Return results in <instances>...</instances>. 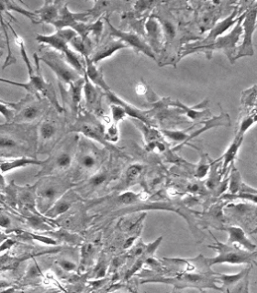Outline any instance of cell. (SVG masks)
<instances>
[{
    "label": "cell",
    "mask_w": 257,
    "mask_h": 293,
    "mask_svg": "<svg viewBox=\"0 0 257 293\" xmlns=\"http://www.w3.org/2000/svg\"><path fill=\"white\" fill-rule=\"evenodd\" d=\"M8 26L10 27L12 33L15 36L16 39V43H18V45L20 49V53H21V57L23 60L27 69H28V74H29V84L30 86L33 87L34 93L36 96H39V95H43V97L47 98L49 102L53 104V107L59 111L60 113L63 112V108L59 104V101L57 99V95H56V92L53 87L52 83H48L44 80L42 71H41V67H40V60H39V56L37 53H34V60H35V64H36V69H34L31 62L29 61V56L26 52L25 49V45H24V42L22 39L19 37V35L14 31V28H12V26L10 23H8Z\"/></svg>",
    "instance_id": "1"
},
{
    "label": "cell",
    "mask_w": 257,
    "mask_h": 293,
    "mask_svg": "<svg viewBox=\"0 0 257 293\" xmlns=\"http://www.w3.org/2000/svg\"><path fill=\"white\" fill-rule=\"evenodd\" d=\"M76 35V31L72 28H62L51 35L38 34L36 36V41L40 44H46L53 48L54 51L61 52L67 63L79 75L84 76L86 74L85 59L69 48L72 39L75 38Z\"/></svg>",
    "instance_id": "2"
},
{
    "label": "cell",
    "mask_w": 257,
    "mask_h": 293,
    "mask_svg": "<svg viewBox=\"0 0 257 293\" xmlns=\"http://www.w3.org/2000/svg\"><path fill=\"white\" fill-rule=\"evenodd\" d=\"M244 12L243 15L240 16L237 23L234 25V28L229 32L228 34L219 37L210 46L206 47H191L185 45L180 50V56L179 59H182L183 57L197 53V52H203L206 55H208L209 52H214V51H219L223 52L224 54L227 56L229 61L234 63V56L236 53L237 49V43L241 36L243 35V28H242V22H243Z\"/></svg>",
    "instance_id": "3"
},
{
    "label": "cell",
    "mask_w": 257,
    "mask_h": 293,
    "mask_svg": "<svg viewBox=\"0 0 257 293\" xmlns=\"http://www.w3.org/2000/svg\"><path fill=\"white\" fill-rule=\"evenodd\" d=\"M214 245L209 246L218 252V255L214 258L206 259L207 264L211 268L217 264H231V265H241V264H252L255 263L256 252H249L243 248L230 244H224L215 238Z\"/></svg>",
    "instance_id": "4"
},
{
    "label": "cell",
    "mask_w": 257,
    "mask_h": 293,
    "mask_svg": "<svg viewBox=\"0 0 257 293\" xmlns=\"http://www.w3.org/2000/svg\"><path fill=\"white\" fill-rule=\"evenodd\" d=\"M73 186L70 181L57 178L46 179L45 181L43 180V184L39 181L36 189V206L39 213L43 215Z\"/></svg>",
    "instance_id": "5"
},
{
    "label": "cell",
    "mask_w": 257,
    "mask_h": 293,
    "mask_svg": "<svg viewBox=\"0 0 257 293\" xmlns=\"http://www.w3.org/2000/svg\"><path fill=\"white\" fill-rule=\"evenodd\" d=\"M215 273L211 270L210 272H184L175 278H153L143 282H163L174 285L176 288H213L219 289L216 286L218 282L215 278Z\"/></svg>",
    "instance_id": "6"
},
{
    "label": "cell",
    "mask_w": 257,
    "mask_h": 293,
    "mask_svg": "<svg viewBox=\"0 0 257 293\" xmlns=\"http://www.w3.org/2000/svg\"><path fill=\"white\" fill-rule=\"evenodd\" d=\"M39 60L40 62L45 63L54 72L59 81V86L68 87L83 77L76 70H74L67 63L63 56L57 53L56 51H45L41 56H39Z\"/></svg>",
    "instance_id": "7"
},
{
    "label": "cell",
    "mask_w": 257,
    "mask_h": 293,
    "mask_svg": "<svg viewBox=\"0 0 257 293\" xmlns=\"http://www.w3.org/2000/svg\"><path fill=\"white\" fill-rule=\"evenodd\" d=\"M157 8V11L151 16L156 18L161 23L165 39V48L163 52L167 54L173 48L178 50L180 44V29L176 18L169 10L166 9V7Z\"/></svg>",
    "instance_id": "8"
},
{
    "label": "cell",
    "mask_w": 257,
    "mask_h": 293,
    "mask_svg": "<svg viewBox=\"0 0 257 293\" xmlns=\"http://www.w3.org/2000/svg\"><path fill=\"white\" fill-rule=\"evenodd\" d=\"M78 138V137H77ZM69 140L67 146H62L58 151L55 155L51 159L44 161L43 170L40 171L38 175L46 176L53 174L54 172H61L71 168L76 156V145L78 140Z\"/></svg>",
    "instance_id": "9"
},
{
    "label": "cell",
    "mask_w": 257,
    "mask_h": 293,
    "mask_svg": "<svg viewBox=\"0 0 257 293\" xmlns=\"http://www.w3.org/2000/svg\"><path fill=\"white\" fill-rule=\"evenodd\" d=\"M71 131L81 133L85 137L99 142L110 151L119 152V150L115 149L114 146L106 140L105 129L103 125L89 115L82 116L77 119Z\"/></svg>",
    "instance_id": "10"
},
{
    "label": "cell",
    "mask_w": 257,
    "mask_h": 293,
    "mask_svg": "<svg viewBox=\"0 0 257 293\" xmlns=\"http://www.w3.org/2000/svg\"><path fill=\"white\" fill-rule=\"evenodd\" d=\"M256 6L248 9L244 12L242 28H243V41L241 45L236 49V53L234 56V61L243 57L252 56L253 55V44L252 38L256 28Z\"/></svg>",
    "instance_id": "11"
},
{
    "label": "cell",
    "mask_w": 257,
    "mask_h": 293,
    "mask_svg": "<svg viewBox=\"0 0 257 293\" xmlns=\"http://www.w3.org/2000/svg\"><path fill=\"white\" fill-rule=\"evenodd\" d=\"M103 19L105 20L106 23L108 24V28L110 30V36L111 38L120 40L128 47L134 48L136 52H142L144 55L150 57L154 61L157 60V57L155 56V54L152 52L151 48L149 47L146 42L143 38H141L139 35L134 32L122 31L119 28H116L110 22V16H104Z\"/></svg>",
    "instance_id": "12"
},
{
    "label": "cell",
    "mask_w": 257,
    "mask_h": 293,
    "mask_svg": "<svg viewBox=\"0 0 257 293\" xmlns=\"http://www.w3.org/2000/svg\"><path fill=\"white\" fill-rule=\"evenodd\" d=\"M75 161L78 169L89 174H94L100 170L102 163V154L93 146H79V150L76 152Z\"/></svg>",
    "instance_id": "13"
},
{
    "label": "cell",
    "mask_w": 257,
    "mask_h": 293,
    "mask_svg": "<svg viewBox=\"0 0 257 293\" xmlns=\"http://www.w3.org/2000/svg\"><path fill=\"white\" fill-rule=\"evenodd\" d=\"M241 15H238L237 8L233 11V13L230 15L227 18L222 19L217 24H215L212 28L210 29L208 36L204 39H200L196 43H188L186 44L187 46L191 47H206L210 46L214 43L217 39L219 38L220 35L225 33L229 28L234 27L235 24L237 23L239 18Z\"/></svg>",
    "instance_id": "14"
},
{
    "label": "cell",
    "mask_w": 257,
    "mask_h": 293,
    "mask_svg": "<svg viewBox=\"0 0 257 293\" xmlns=\"http://www.w3.org/2000/svg\"><path fill=\"white\" fill-rule=\"evenodd\" d=\"M144 28L146 31L145 42L155 56L161 55L165 48V39L160 21L156 18L150 16L145 22Z\"/></svg>",
    "instance_id": "15"
},
{
    "label": "cell",
    "mask_w": 257,
    "mask_h": 293,
    "mask_svg": "<svg viewBox=\"0 0 257 293\" xmlns=\"http://www.w3.org/2000/svg\"><path fill=\"white\" fill-rule=\"evenodd\" d=\"M80 200H81L80 196L76 194L75 190L71 188L68 190L66 194H62V196L53 203V206L43 214V216L51 218V219L58 217L68 212L69 209Z\"/></svg>",
    "instance_id": "16"
},
{
    "label": "cell",
    "mask_w": 257,
    "mask_h": 293,
    "mask_svg": "<svg viewBox=\"0 0 257 293\" xmlns=\"http://www.w3.org/2000/svg\"><path fill=\"white\" fill-rule=\"evenodd\" d=\"M68 3L65 2L62 6L59 17L56 22L53 26L56 28V30L62 28H71L75 24L78 22H88L90 20L89 15L86 12H72L68 9Z\"/></svg>",
    "instance_id": "17"
},
{
    "label": "cell",
    "mask_w": 257,
    "mask_h": 293,
    "mask_svg": "<svg viewBox=\"0 0 257 293\" xmlns=\"http://www.w3.org/2000/svg\"><path fill=\"white\" fill-rule=\"evenodd\" d=\"M133 3L130 2H121V1H94V5L92 9L87 10L91 20L94 22L100 19V16L106 14L110 16L112 12L126 10V8H131Z\"/></svg>",
    "instance_id": "18"
},
{
    "label": "cell",
    "mask_w": 257,
    "mask_h": 293,
    "mask_svg": "<svg viewBox=\"0 0 257 293\" xmlns=\"http://www.w3.org/2000/svg\"><path fill=\"white\" fill-rule=\"evenodd\" d=\"M84 84H85V77L83 76L79 80L69 85L67 90L62 86H60L62 98L63 99L67 98V103L70 107L73 116L75 117L76 114L78 113L79 104L82 99V91H83Z\"/></svg>",
    "instance_id": "19"
},
{
    "label": "cell",
    "mask_w": 257,
    "mask_h": 293,
    "mask_svg": "<svg viewBox=\"0 0 257 293\" xmlns=\"http://www.w3.org/2000/svg\"><path fill=\"white\" fill-rule=\"evenodd\" d=\"M125 48H128V46L123 42H121L120 40L111 38V40L107 41L105 43H103L102 45L97 48L93 53L91 54L89 59L94 64H97L101 61L112 56L115 52L125 49Z\"/></svg>",
    "instance_id": "20"
},
{
    "label": "cell",
    "mask_w": 257,
    "mask_h": 293,
    "mask_svg": "<svg viewBox=\"0 0 257 293\" xmlns=\"http://www.w3.org/2000/svg\"><path fill=\"white\" fill-rule=\"evenodd\" d=\"M65 2L61 1H44L43 7L35 10L34 13L37 16V24H53L56 22L59 12Z\"/></svg>",
    "instance_id": "21"
},
{
    "label": "cell",
    "mask_w": 257,
    "mask_h": 293,
    "mask_svg": "<svg viewBox=\"0 0 257 293\" xmlns=\"http://www.w3.org/2000/svg\"><path fill=\"white\" fill-rule=\"evenodd\" d=\"M229 235L228 243L230 245L237 246L249 252H256V246L248 238L246 233L239 227H221Z\"/></svg>",
    "instance_id": "22"
},
{
    "label": "cell",
    "mask_w": 257,
    "mask_h": 293,
    "mask_svg": "<svg viewBox=\"0 0 257 293\" xmlns=\"http://www.w3.org/2000/svg\"><path fill=\"white\" fill-rule=\"evenodd\" d=\"M84 77H85V84H84L83 91H84V95L86 98L87 108L95 113H100L102 111L101 98L104 92L99 87H97L95 85H93L90 81L86 78V76H84Z\"/></svg>",
    "instance_id": "23"
},
{
    "label": "cell",
    "mask_w": 257,
    "mask_h": 293,
    "mask_svg": "<svg viewBox=\"0 0 257 293\" xmlns=\"http://www.w3.org/2000/svg\"><path fill=\"white\" fill-rule=\"evenodd\" d=\"M104 95H106L107 100H108V102L110 104H116V105L121 106L124 109V111L127 114L128 117L134 118L136 120H139V121H141L143 123L146 124L148 126L151 125L149 119H147V117L144 115L143 112H142L141 110H139L138 108L134 107V105L125 102L121 98H119V96L116 95L115 93H113L112 91L110 90L106 92V93H104Z\"/></svg>",
    "instance_id": "24"
},
{
    "label": "cell",
    "mask_w": 257,
    "mask_h": 293,
    "mask_svg": "<svg viewBox=\"0 0 257 293\" xmlns=\"http://www.w3.org/2000/svg\"><path fill=\"white\" fill-rule=\"evenodd\" d=\"M104 22L102 19H100L95 20L94 22H78V23L75 24L72 29L74 31H76V33L81 37L83 40H87L89 39V34H93L95 36V40H97V43L101 39L102 33H103V28H104Z\"/></svg>",
    "instance_id": "25"
},
{
    "label": "cell",
    "mask_w": 257,
    "mask_h": 293,
    "mask_svg": "<svg viewBox=\"0 0 257 293\" xmlns=\"http://www.w3.org/2000/svg\"><path fill=\"white\" fill-rule=\"evenodd\" d=\"M250 269L241 270L239 273L235 275L219 274L215 273V278L218 280V282L222 284V288H220L221 291H231L232 288L238 287L239 285L248 283V275H249Z\"/></svg>",
    "instance_id": "26"
},
{
    "label": "cell",
    "mask_w": 257,
    "mask_h": 293,
    "mask_svg": "<svg viewBox=\"0 0 257 293\" xmlns=\"http://www.w3.org/2000/svg\"><path fill=\"white\" fill-rule=\"evenodd\" d=\"M85 62H86V74H85V76H86V78L90 81L93 85L100 88L104 93L111 90L110 85L106 83L102 69L101 68L100 69L97 68L95 64L91 62L89 58H86Z\"/></svg>",
    "instance_id": "27"
},
{
    "label": "cell",
    "mask_w": 257,
    "mask_h": 293,
    "mask_svg": "<svg viewBox=\"0 0 257 293\" xmlns=\"http://www.w3.org/2000/svg\"><path fill=\"white\" fill-rule=\"evenodd\" d=\"M59 133V126L56 122L46 119L40 124L38 128V139L40 145L49 144L55 140Z\"/></svg>",
    "instance_id": "28"
},
{
    "label": "cell",
    "mask_w": 257,
    "mask_h": 293,
    "mask_svg": "<svg viewBox=\"0 0 257 293\" xmlns=\"http://www.w3.org/2000/svg\"><path fill=\"white\" fill-rule=\"evenodd\" d=\"M43 109L39 104H29L26 105L21 109H19V112L15 114L14 118L11 121V124L29 123L33 122L35 119L40 118L42 115Z\"/></svg>",
    "instance_id": "29"
},
{
    "label": "cell",
    "mask_w": 257,
    "mask_h": 293,
    "mask_svg": "<svg viewBox=\"0 0 257 293\" xmlns=\"http://www.w3.org/2000/svg\"><path fill=\"white\" fill-rule=\"evenodd\" d=\"M44 161H40L38 159L19 157L10 161H3L0 163V171L2 173L10 172L11 170H17L19 168H24L29 165L43 166Z\"/></svg>",
    "instance_id": "30"
},
{
    "label": "cell",
    "mask_w": 257,
    "mask_h": 293,
    "mask_svg": "<svg viewBox=\"0 0 257 293\" xmlns=\"http://www.w3.org/2000/svg\"><path fill=\"white\" fill-rule=\"evenodd\" d=\"M243 141V136L236 135L233 142L231 143V145L228 146L227 151L224 152L223 155L219 158V160L222 161L221 171H220L221 174H225L230 165L234 163V160L236 159V156L238 154L239 150H240Z\"/></svg>",
    "instance_id": "31"
},
{
    "label": "cell",
    "mask_w": 257,
    "mask_h": 293,
    "mask_svg": "<svg viewBox=\"0 0 257 293\" xmlns=\"http://www.w3.org/2000/svg\"><path fill=\"white\" fill-rule=\"evenodd\" d=\"M228 181L229 189L228 194H227L228 195H235V194H242V193L256 194V193H253V192H246V191H251V188L248 190H245L243 188L245 185L243 182L240 172L235 168H233ZM252 191H255V189H252Z\"/></svg>",
    "instance_id": "32"
},
{
    "label": "cell",
    "mask_w": 257,
    "mask_h": 293,
    "mask_svg": "<svg viewBox=\"0 0 257 293\" xmlns=\"http://www.w3.org/2000/svg\"><path fill=\"white\" fill-rule=\"evenodd\" d=\"M5 12V2L3 0H0V27H1V29H2V31L4 33V36H5L8 52H9L8 57H7L5 62H4L3 69H6L7 67L10 66V65L16 63V58L13 56L12 52H11V48H10V38H9V34H8V23H6L4 15H3Z\"/></svg>",
    "instance_id": "33"
},
{
    "label": "cell",
    "mask_w": 257,
    "mask_h": 293,
    "mask_svg": "<svg viewBox=\"0 0 257 293\" xmlns=\"http://www.w3.org/2000/svg\"><path fill=\"white\" fill-rule=\"evenodd\" d=\"M69 45L73 48V51L83 57L84 59L89 58L93 53V44L91 43L90 39L83 40L81 37L76 35V37L72 39Z\"/></svg>",
    "instance_id": "34"
},
{
    "label": "cell",
    "mask_w": 257,
    "mask_h": 293,
    "mask_svg": "<svg viewBox=\"0 0 257 293\" xmlns=\"http://www.w3.org/2000/svg\"><path fill=\"white\" fill-rule=\"evenodd\" d=\"M36 189H37V184L29 187V189H24L22 192H20L19 195V201L20 204H22L24 207L29 209L33 213L41 214L36 212Z\"/></svg>",
    "instance_id": "35"
},
{
    "label": "cell",
    "mask_w": 257,
    "mask_h": 293,
    "mask_svg": "<svg viewBox=\"0 0 257 293\" xmlns=\"http://www.w3.org/2000/svg\"><path fill=\"white\" fill-rule=\"evenodd\" d=\"M217 7H214V9L206 10L200 14L199 19V28L201 32H204L206 30H210L212 27L214 26L217 19L219 18V12L216 10Z\"/></svg>",
    "instance_id": "36"
},
{
    "label": "cell",
    "mask_w": 257,
    "mask_h": 293,
    "mask_svg": "<svg viewBox=\"0 0 257 293\" xmlns=\"http://www.w3.org/2000/svg\"><path fill=\"white\" fill-rule=\"evenodd\" d=\"M219 126H231V121H230V119H229V115H227V114H221L219 117L208 120L205 123L203 128H200V130L192 133L191 135L188 136V141H190L192 138L200 136L202 133L206 132L207 130H209L210 128H216V127H219Z\"/></svg>",
    "instance_id": "37"
},
{
    "label": "cell",
    "mask_w": 257,
    "mask_h": 293,
    "mask_svg": "<svg viewBox=\"0 0 257 293\" xmlns=\"http://www.w3.org/2000/svg\"><path fill=\"white\" fill-rule=\"evenodd\" d=\"M112 176L113 174L110 173V171H108V170H104V171L99 170L91 176L90 179L87 181V185L92 189L100 188L101 186H103V185L107 184L110 179L111 180Z\"/></svg>",
    "instance_id": "38"
},
{
    "label": "cell",
    "mask_w": 257,
    "mask_h": 293,
    "mask_svg": "<svg viewBox=\"0 0 257 293\" xmlns=\"http://www.w3.org/2000/svg\"><path fill=\"white\" fill-rule=\"evenodd\" d=\"M5 2L6 11L10 12V11H14L19 14L23 15L24 17L28 18L30 19V21L34 24H37V16L34 13V11H29L28 10H25L21 6L18 4V2L16 1H4Z\"/></svg>",
    "instance_id": "39"
},
{
    "label": "cell",
    "mask_w": 257,
    "mask_h": 293,
    "mask_svg": "<svg viewBox=\"0 0 257 293\" xmlns=\"http://www.w3.org/2000/svg\"><path fill=\"white\" fill-rule=\"evenodd\" d=\"M143 171V167L141 164L134 163L133 165L130 166L125 173V180H124L125 187L134 185V182L138 180Z\"/></svg>",
    "instance_id": "40"
},
{
    "label": "cell",
    "mask_w": 257,
    "mask_h": 293,
    "mask_svg": "<svg viewBox=\"0 0 257 293\" xmlns=\"http://www.w3.org/2000/svg\"><path fill=\"white\" fill-rule=\"evenodd\" d=\"M21 106V102L19 103H10L7 101H0V114L5 118L6 121L11 123L14 118L15 114L13 110H19Z\"/></svg>",
    "instance_id": "41"
},
{
    "label": "cell",
    "mask_w": 257,
    "mask_h": 293,
    "mask_svg": "<svg viewBox=\"0 0 257 293\" xmlns=\"http://www.w3.org/2000/svg\"><path fill=\"white\" fill-rule=\"evenodd\" d=\"M161 132L176 143H180V146H184L188 143V134L186 131H179V130H162Z\"/></svg>",
    "instance_id": "42"
},
{
    "label": "cell",
    "mask_w": 257,
    "mask_h": 293,
    "mask_svg": "<svg viewBox=\"0 0 257 293\" xmlns=\"http://www.w3.org/2000/svg\"><path fill=\"white\" fill-rule=\"evenodd\" d=\"M20 148L19 142L10 136H0V151H15Z\"/></svg>",
    "instance_id": "43"
},
{
    "label": "cell",
    "mask_w": 257,
    "mask_h": 293,
    "mask_svg": "<svg viewBox=\"0 0 257 293\" xmlns=\"http://www.w3.org/2000/svg\"><path fill=\"white\" fill-rule=\"evenodd\" d=\"M210 166H211V164L209 162V160L207 159V155L202 157L201 160H200V164L195 169L196 177L198 179H200V180L205 178L209 173V171H210Z\"/></svg>",
    "instance_id": "44"
},
{
    "label": "cell",
    "mask_w": 257,
    "mask_h": 293,
    "mask_svg": "<svg viewBox=\"0 0 257 293\" xmlns=\"http://www.w3.org/2000/svg\"><path fill=\"white\" fill-rule=\"evenodd\" d=\"M40 215L42 214H37V215L29 216L28 218L31 227L37 230H44V231L53 229V226H50L45 220H43V218L40 217Z\"/></svg>",
    "instance_id": "45"
},
{
    "label": "cell",
    "mask_w": 257,
    "mask_h": 293,
    "mask_svg": "<svg viewBox=\"0 0 257 293\" xmlns=\"http://www.w3.org/2000/svg\"><path fill=\"white\" fill-rule=\"evenodd\" d=\"M110 109H111V118L113 119L114 123L119 124V122L126 119V117H128L124 109L119 105L110 104Z\"/></svg>",
    "instance_id": "46"
},
{
    "label": "cell",
    "mask_w": 257,
    "mask_h": 293,
    "mask_svg": "<svg viewBox=\"0 0 257 293\" xmlns=\"http://www.w3.org/2000/svg\"><path fill=\"white\" fill-rule=\"evenodd\" d=\"M254 123H255V116H254V115L246 117V118L243 119V121L241 122V124H240L238 132H237L236 135H238V136H243V137H244V134L247 132L248 129L251 128L252 126H253V124Z\"/></svg>",
    "instance_id": "47"
},
{
    "label": "cell",
    "mask_w": 257,
    "mask_h": 293,
    "mask_svg": "<svg viewBox=\"0 0 257 293\" xmlns=\"http://www.w3.org/2000/svg\"><path fill=\"white\" fill-rule=\"evenodd\" d=\"M105 139L110 144L111 142H117L119 140L118 124L113 123L110 125V128L105 130Z\"/></svg>",
    "instance_id": "48"
},
{
    "label": "cell",
    "mask_w": 257,
    "mask_h": 293,
    "mask_svg": "<svg viewBox=\"0 0 257 293\" xmlns=\"http://www.w3.org/2000/svg\"><path fill=\"white\" fill-rule=\"evenodd\" d=\"M57 265L65 272H74L77 270V264L76 262L70 260H67V259H61L58 260Z\"/></svg>",
    "instance_id": "49"
},
{
    "label": "cell",
    "mask_w": 257,
    "mask_h": 293,
    "mask_svg": "<svg viewBox=\"0 0 257 293\" xmlns=\"http://www.w3.org/2000/svg\"><path fill=\"white\" fill-rule=\"evenodd\" d=\"M28 237H30L31 240H35V241L42 242L46 245H52V246H55L57 245V240L53 239L52 237H44L42 235H34L31 233H28V232H24Z\"/></svg>",
    "instance_id": "50"
},
{
    "label": "cell",
    "mask_w": 257,
    "mask_h": 293,
    "mask_svg": "<svg viewBox=\"0 0 257 293\" xmlns=\"http://www.w3.org/2000/svg\"><path fill=\"white\" fill-rule=\"evenodd\" d=\"M159 4L158 2H146V1H140V2H135L133 3L134 5V9L136 10L137 14H141L145 12L146 10H149L150 8H152V6H155Z\"/></svg>",
    "instance_id": "51"
},
{
    "label": "cell",
    "mask_w": 257,
    "mask_h": 293,
    "mask_svg": "<svg viewBox=\"0 0 257 293\" xmlns=\"http://www.w3.org/2000/svg\"><path fill=\"white\" fill-rule=\"evenodd\" d=\"M11 219L6 214H0V227L1 228H9L11 227Z\"/></svg>",
    "instance_id": "52"
},
{
    "label": "cell",
    "mask_w": 257,
    "mask_h": 293,
    "mask_svg": "<svg viewBox=\"0 0 257 293\" xmlns=\"http://www.w3.org/2000/svg\"><path fill=\"white\" fill-rule=\"evenodd\" d=\"M15 243L16 242L13 239H7L0 246V252H3V251L7 250V249H10L12 246H14Z\"/></svg>",
    "instance_id": "53"
},
{
    "label": "cell",
    "mask_w": 257,
    "mask_h": 293,
    "mask_svg": "<svg viewBox=\"0 0 257 293\" xmlns=\"http://www.w3.org/2000/svg\"><path fill=\"white\" fill-rule=\"evenodd\" d=\"M6 47H7V42H6L5 36L0 27V49H4Z\"/></svg>",
    "instance_id": "54"
},
{
    "label": "cell",
    "mask_w": 257,
    "mask_h": 293,
    "mask_svg": "<svg viewBox=\"0 0 257 293\" xmlns=\"http://www.w3.org/2000/svg\"><path fill=\"white\" fill-rule=\"evenodd\" d=\"M5 178H4V176H3V175L0 174V188H1V189H3V188L5 187Z\"/></svg>",
    "instance_id": "55"
},
{
    "label": "cell",
    "mask_w": 257,
    "mask_h": 293,
    "mask_svg": "<svg viewBox=\"0 0 257 293\" xmlns=\"http://www.w3.org/2000/svg\"><path fill=\"white\" fill-rule=\"evenodd\" d=\"M10 284L6 282L5 280H0V290H3V288L9 287Z\"/></svg>",
    "instance_id": "56"
},
{
    "label": "cell",
    "mask_w": 257,
    "mask_h": 293,
    "mask_svg": "<svg viewBox=\"0 0 257 293\" xmlns=\"http://www.w3.org/2000/svg\"><path fill=\"white\" fill-rule=\"evenodd\" d=\"M2 55H3V52H0V58L2 57Z\"/></svg>",
    "instance_id": "57"
}]
</instances>
